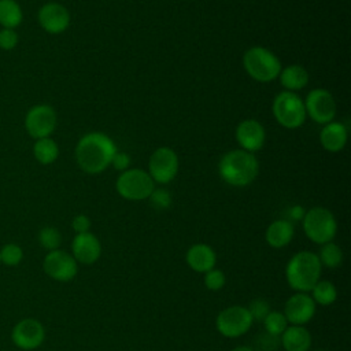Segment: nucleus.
<instances>
[{
  "mask_svg": "<svg viewBox=\"0 0 351 351\" xmlns=\"http://www.w3.org/2000/svg\"><path fill=\"white\" fill-rule=\"evenodd\" d=\"M11 339L18 348L30 351L43 344L45 330L43 324L36 318H23L12 328Z\"/></svg>",
  "mask_w": 351,
  "mask_h": 351,
  "instance_id": "obj_14",
  "label": "nucleus"
},
{
  "mask_svg": "<svg viewBox=\"0 0 351 351\" xmlns=\"http://www.w3.org/2000/svg\"><path fill=\"white\" fill-rule=\"evenodd\" d=\"M225 274L221 270L211 269L207 273H204V285L210 291H219L225 285Z\"/></svg>",
  "mask_w": 351,
  "mask_h": 351,
  "instance_id": "obj_31",
  "label": "nucleus"
},
{
  "mask_svg": "<svg viewBox=\"0 0 351 351\" xmlns=\"http://www.w3.org/2000/svg\"><path fill=\"white\" fill-rule=\"evenodd\" d=\"M19 43V36L15 29H0V49L12 51Z\"/></svg>",
  "mask_w": 351,
  "mask_h": 351,
  "instance_id": "obj_33",
  "label": "nucleus"
},
{
  "mask_svg": "<svg viewBox=\"0 0 351 351\" xmlns=\"http://www.w3.org/2000/svg\"><path fill=\"white\" fill-rule=\"evenodd\" d=\"M58 123V115L52 106L40 103L30 107L25 115V129L34 140L43 137H51Z\"/></svg>",
  "mask_w": 351,
  "mask_h": 351,
  "instance_id": "obj_8",
  "label": "nucleus"
},
{
  "mask_svg": "<svg viewBox=\"0 0 351 351\" xmlns=\"http://www.w3.org/2000/svg\"><path fill=\"white\" fill-rule=\"evenodd\" d=\"M218 173L221 178L232 186H247L256 178L259 162L252 152L241 148L232 149L221 158Z\"/></svg>",
  "mask_w": 351,
  "mask_h": 351,
  "instance_id": "obj_2",
  "label": "nucleus"
},
{
  "mask_svg": "<svg viewBox=\"0 0 351 351\" xmlns=\"http://www.w3.org/2000/svg\"><path fill=\"white\" fill-rule=\"evenodd\" d=\"M37 21L41 29L49 34H60L70 26L69 10L56 1H48L43 4L37 12Z\"/></svg>",
  "mask_w": 351,
  "mask_h": 351,
  "instance_id": "obj_13",
  "label": "nucleus"
},
{
  "mask_svg": "<svg viewBox=\"0 0 351 351\" xmlns=\"http://www.w3.org/2000/svg\"><path fill=\"white\" fill-rule=\"evenodd\" d=\"M71 228L74 229L75 234L77 233H85L89 232L90 228V219L85 214H78L73 218L71 221Z\"/></svg>",
  "mask_w": 351,
  "mask_h": 351,
  "instance_id": "obj_35",
  "label": "nucleus"
},
{
  "mask_svg": "<svg viewBox=\"0 0 351 351\" xmlns=\"http://www.w3.org/2000/svg\"><path fill=\"white\" fill-rule=\"evenodd\" d=\"M311 292H313L311 298L314 303H318L321 306H329L337 298V291L330 281H318L313 287Z\"/></svg>",
  "mask_w": 351,
  "mask_h": 351,
  "instance_id": "obj_25",
  "label": "nucleus"
},
{
  "mask_svg": "<svg viewBox=\"0 0 351 351\" xmlns=\"http://www.w3.org/2000/svg\"><path fill=\"white\" fill-rule=\"evenodd\" d=\"M0 263H1V262H0Z\"/></svg>",
  "mask_w": 351,
  "mask_h": 351,
  "instance_id": "obj_38",
  "label": "nucleus"
},
{
  "mask_svg": "<svg viewBox=\"0 0 351 351\" xmlns=\"http://www.w3.org/2000/svg\"><path fill=\"white\" fill-rule=\"evenodd\" d=\"M347 128L341 122L325 123L319 132V143L328 152H340L347 143Z\"/></svg>",
  "mask_w": 351,
  "mask_h": 351,
  "instance_id": "obj_18",
  "label": "nucleus"
},
{
  "mask_svg": "<svg viewBox=\"0 0 351 351\" xmlns=\"http://www.w3.org/2000/svg\"><path fill=\"white\" fill-rule=\"evenodd\" d=\"M304 103L306 114L317 123L325 125L335 119L337 112L336 100L332 96V93L325 88H315L311 89Z\"/></svg>",
  "mask_w": 351,
  "mask_h": 351,
  "instance_id": "obj_9",
  "label": "nucleus"
},
{
  "mask_svg": "<svg viewBox=\"0 0 351 351\" xmlns=\"http://www.w3.org/2000/svg\"><path fill=\"white\" fill-rule=\"evenodd\" d=\"M23 21V11L16 0H0V26L16 29Z\"/></svg>",
  "mask_w": 351,
  "mask_h": 351,
  "instance_id": "obj_24",
  "label": "nucleus"
},
{
  "mask_svg": "<svg viewBox=\"0 0 351 351\" xmlns=\"http://www.w3.org/2000/svg\"><path fill=\"white\" fill-rule=\"evenodd\" d=\"M71 252L77 262L92 265L100 258L101 244L99 239L90 232L77 233L71 241Z\"/></svg>",
  "mask_w": 351,
  "mask_h": 351,
  "instance_id": "obj_17",
  "label": "nucleus"
},
{
  "mask_svg": "<svg viewBox=\"0 0 351 351\" xmlns=\"http://www.w3.org/2000/svg\"><path fill=\"white\" fill-rule=\"evenodd\" d=\"M306 214V210L302 207V206H292L287 210V221L292 222V221H302L303 217Z\"/></svg>",
  "mask_w": 351,
  "mask_h": 351,
  "instance_id": "obj_36",
  "label": "nucleus"
},
{
  "mask_svg": "<svg viewBox=\"0 0 351 351\" xmlns=\"http://www.w3.org/2000/svg\"><path fill=\"white\" fill-rule=\"evenodd\" d=\"M117 152L112 138L103 132H89L84 134L75 145V162L88 174L103 173Z\"/></svg>",
  "mask_w": 351,
  "mask_h": 351,
  "instance_id": "obj_1",
  "label": "nucleus"
},
{
  "mask_svg": "<svg viewBox=\"0 0 351 351\" xmlns=\"http://www.w3.org/2000/svg\"><path fill=\"white\" fill-rule=\"evenodd\" d=\"M318 259L321 262V265L326 266V267H337L341 265L343 262V252H341V248L329 241V243H325L322 244L321 250H319V255H318Z\"/></svg>",
  "mask_w": 351,
  "mask_h": 351,
  "instance_id": "obj_26",
  "label": "nucleus"
},
{
  "mask_svg": "<svg viewBox=\"0 0 351 351\" xmlns=\"http://www.w3.org/2000/svg\"><path fill=\"white\" fill-rule=\"evenodd\" d=\"M293 223L287 219L273 221L266 229V241L273 248H282L288 245L293 237Z\"/></svg>",
  "mask_w": 351,
  "mask_h": 351,
  "instance_id": "obj_21",
  "label": "nucleus"
},
{
  "mask_svg": "<svg viewBox=\"0 0 351 351\" xmlns=\"http://www.w3.org/2000/svg\"><path fill=\"white\" fill-rule=\"evenodd\" d=\"M38 243L43 248H45L48 251L58 250L62 243V234L53 226H44L38 232Z\"/></svg>",
  "mask_w": 351,
  "mask_h": 351,
  "instance_id": "obj_28",
  "label": "nucleus"
},
{
  "mask_svg": "<svg viewBox=\"0 0 351 351\" xmlns=\"http://www.w3.org/2000/svg\"><path fill=\"white\" fill-rule=\"evenodd\" d=\"M178 155L170 147L156 148L148 160V174L158 184H169L178 173Z\"/></svg>",
  "mask_w": 351,
  "mask_h": 351,
  "instance_id": "obj_10",
  "label": "nucleus"
},
{
  "mask_svg": "<svg viewBox=\"0 0 351 351\" xmlns=\"http://www.w3.org/2000/svg\"><path fill=\"white\" fill-rule=\"evenodd\" d=\"M148 199L151 202V206L156 210H166L171 204V195L169 193V191L165 189H154Z\"/></svg>",
  "mask_w": 351,
  "mask_h": 351,
  "instance_id": "obj_30",
  "label": "nucleus"
},
{
  "mask_svg": "<svg viewBox=\"0 0 351 351\" xmlns=\"http://www.w3.org/2000/svg\"><path fill=\"white\" fill-rule=\"evenodd\" d=\"M278 78L285 90L296 93L308 84V71L300 64H289L281 69Z\"/></svg>",
  "mask_w": 351,
  "mask_h": 351,
  "instance_id": "obj_22",
  "label": "nucleus"
},
{
  "mask_svg": "<svg viewBox=\"0 0 351 351\" xmlns=\"http://www.w3.org/2000/svg\"><path fill=\"white\" fill-rule=\"evenodd\" d=\"M266 329V333L273 336H281V333L288 328V321L285 315L280 311H270L262 321Z\"/></svg>",
  "mask_w": 351,
  "mask_h": 351,
  "instance_id": "obj_27",
  "label": "nucleus"
},
{
  "mask_svg": "<svg viewBox=\"0 0 351 351\" xmlns=\"http://www.w3.org/2000/svg\"><path fill=\"white\" fill-rule=\"evenodd\" d=\"M280 343L285 351H308L311 346V335L302 325H292L281 333Z\"/></svg>",
  "mask_w": 351,
  "mask_h": 351,
  "instance_id": "obj_20",
  "label": "nucleus"
},
{
  "mask_svg": "<svg viewBox=\"0 0 351 351\" xmlns=\"http://www.w3.org/2000/svg\"><path fill=\"white\" fill-rule=\"evenodd\" d=\"M33 156L40 165H52L59 156V145L52 137H43L34 140Z\"/></svg>",
  "mask_w": 351,
  "mask_h": 351,
  "instance_id": "obj_23",
  "label": "nucleus"
},
{
  "mask_svg": "<svg viewBox=\"0 0 351 351\" xmlns=\"http://www.w3.org/2000/svg\"><path fill=\"white\" fill-rule=\"evenodd\" d=\"M271 111L276 121L285 129H298L307 118L303 100L295 92L288 90L277 93L273 100Z\"/></svg>",
  "mask_w": 351,
  "mask_h": 351,
  "instance_id": "obj_6",
  "label": "nucleus"
},
{
  "mask_svg": "<svg viewBox=\"0 0 351 351\" xmlns=\"http://www.w3.org/2000/svg\"><path fill=\"white\" fill-rule=\"evenodd\" d=\"M252 322V317L247 307L230 306L218 314L215 326L225 337H239L248 332Z\"/></svg>",
  "mask_w": 351,
  "mask_h": 351,
  "instance_id": "obj_11",
  "label": "nucleus"
},
{
  "mask_svg": "<svg viewBox=\"0 0 351 351\" xmlns=\"http://www.w3.org/2000/svg\"><path fill=\"white\" fill-rule=\"evenodd\" d=\"M243 66L247 74L258 82H270L276 80L282 69L280 59L267 48L255 45L243 55Z\"/></svg>",
  "mask_w": 351,
  "mask_h": 351,
  "instance_id": "obj_4",
  "label": "nucleus"
},
{
  "mask_svg": "<svg viewBox=\"0 0 351 351\" xmlns=\"http://www.w3.org/2000/svg\"><path fill=\"white\" fill-rule=\"evenodd\" d=\"M44 271L56 281H70L75 277L78 271L77 261L74 256L63 250L49 251L43 262Z\"/></svg>",
  "mask_w": 351,
  "mask_h": 351,
  "instance_id": "obj_12",
  "label": "nucleus"
},
{
  "mask_svg": "<svg viewBox=\"0 0 351 351\" xmlns=\"http://www.w3.org/2000/svg\"><path fill=\"white\" fill-rule=\"evenodd\" d=\"M315 314V303L306 292L292 295L284 307V315L292 325H304Z\"/></svg>",
  "mask_w": 351,
  "mask_h": 351,
  "instance_id": "obj_15",
  "label": "nucleus"
},
{
  "mask_svg": "<svg viewBox=\"0 0 351 351\" xmlns=\"http://www.w3.org/2000/svg\"><path fill=\"white\" fill-rule=\"evenodd\" d=\"M247 308L252 317V321H263L265 317L270 313V306L263 299H254Z\"/></svg>",
  "mask_w": 351,
  "mask_h": 351,
  "instance_id": "obj_32",
  "label": "nucleus"
},
{
  "mask_svg": "<svg viewBox=\"0 0 351 351\" xmlns=\"http://www.w3.org/2000/svg\"><path fill=\"white\" fill-rule=\"evenodd\" d=\"M23 259L22 248L15 243H8L0 250V262L7 266H18Z\"/></svg>",
  "mask_w": 351,
  "mask_h": 351,
  "instance_id": "obj_29",
  "label": "nucleus"
},
{
  "mask_svg": "<svg viewBox=\"0 0 351 351\" xmlns=\"http://www.w3.org/2000/svg\"><path fill=\"white\" fill-rule=\"evenodd\" d=\"M217 262V255L214 250L203 243L193 244L186 252V263L188 266L197 273H207L214 269Z\"/></svg>",
  "mask_w": 351,
  "mask_h": 351,
  "instance_id": "obj_19",
  "label": "nucleus"
},
{
  "mask_svg": "<svg viewBox=\"0 0 351 351\" xmlns=\"http://www.w3.org/2000/svg\"><path fill=\"white\" fill-rule=\"evenodd\" d=\"M304 234L315 244H325L333 240L337 222L330 210L325 207H313L306 211L303 219Z\"/></svg>",
  "mask_w": 351,
  "mask_h": 351,
  "instance_id": "obj_5",
  "label": "nucleus"
},
{
  "mask_svg": "<svg viewBox=\"0 0 351 351\" xmlns=\"http://www.w3.org/2000/svg\"><path fill=\"white\" fill-rule=\"evenodd\" d=\"M115 189L121 197L132 202H138L149 197V195L155 189V182L148 171L137 167L128 169L118 176L115 181Z\"/></svg>",
  "mask_w": 351,
  "mask_h": 351,
  "instance_id": "obj_7",
  "label": "nucleus"
},
{
  "mask_svg": "<svg viewBox=\"0 0 351 351\" xmlns=\"http://www.w3.org/2000/svg\"><path fill=\"white\" fill-rule=\"evenodd\" d=\"M236 140L241 149L248 152L259 151L266 140V132L263 125L256 119H244L241 121L234 132Z\"/></svg>",
  "mask_w": 351,
  "mask_h": 351,
  "instance_id": "obj_16",
  "label": "nucleus"
},
{
  "mask_svg": "<svg viewBox=\"0 0 351 351\" xmlns=\"http://www.w3.org/2000/svg\"><path fill=\"white\" fill-rule=\"evenodd\" d=\"M115 170H119L121 173L130 169V156L126 152H115L112 159H111V165Z\"/></svg>",
  "mask_w": 351,
  "mask_h": 351,
  "instance_id": "obj_34",
  "label": "nucleus"
},
{
  "mask_svg": "<svg viewBox=\"0 0 351 351\" xmlns=\"http://www.w3.org/2000/svg\"><path fill=\"white\" fill-rule=\"evenodd\" d=\"M321 262L318 255L311 251L295 254L285 269V277L289 287L299 292H308L319 281Z\"/></svg>",
  "mask_w": 351,
  "mask_h": 351,
  "instance_id": "obj_3",
  "label": "nucleus"
},
{
  "mask_svg": "<svg viewBox=\"0 0 351 351\" xmlns=\"http://www.w3.org/2000/svg\"><path fill=\"white\" fill-rule=\"evenodd\" d=\"M233 351H254V350H252V348H250V347H247V346H241V347L234 348Z\"/></svg>",
  "mask_w": 351,
  "mask_h": 351,
  "instance_id": "obj_37",
  "label": "nucleus"
}]
</instances>
